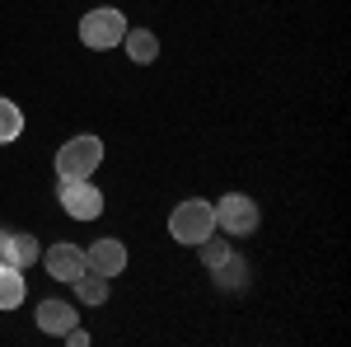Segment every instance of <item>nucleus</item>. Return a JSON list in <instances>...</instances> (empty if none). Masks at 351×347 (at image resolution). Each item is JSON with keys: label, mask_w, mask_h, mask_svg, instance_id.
Instances as JSON below:
<instances>
[{"label": "nucleus", "mask_w": 351, "mask_h": 347, "mask_svg": "<svg viewBox=\"0 0 351 347\" xmlns=\"http://www.w3.org/2000/svg\"><path fill=\"white\" fill-rule=\"evenodd\" d=\"M5 249H10V235L0 230V267H10V263H5Z\"/></svg>", "instance_id": "obj_17"}, {"label": "nucleus", "mask_w": 351, "mask_h": 347, "mask_svg": "<svg viewBox=\"0 0 351 347\" xmlns=\"http://www.w3.org/2000/svg\"><path fill=\"white\" fill-rule=\"evenodd\" d=\"M71 287H75V295H80L84 305H104V300H108V277H104V272H94V267H84Z\"/></svg>", "instance_id": "obj_12"}, {"label": "nucleus", "mask_w": 351, "mask_h": 347, "mask_svg": "<svg viewBox=\"0 0 351 347\" xmlns=\"http://www.w3.org/2000/svg\"><path fill=\"white\" fill-rule=\"evenodd\" d=\"M38 258H43V249H38V240H33V235H10V249H5V263H10V267L28 272Z\"/></svg>", "instance_id": "obj_11"}, {"label": "nucleus", "mask_w": 351, "mask_h": 347, "mask_svg": "<svg viewBox=\"0 0 351 347\" xmlns=\"http://www.w3.org/2000/svg\"><path fill=\"white\" fill-rule=\"evenodd\" d=\"M122 33H127V19H122V10H112V5H99V10H89V14L80 19V43L94 47V52L117 47Z\"/></svg>", "instance_id": "obj_3"}, {"label": "nucleus", "mask_w": 351, "mask_h": 347, "mask_svg": "<svg viewBox=\"0 0 351 347\" xmlns=\"http://www.w3.org/2000/svg\"><path fill=\"white\" fill-rule=\"evenodd\" d=\"M28 295V282L19 267H0V310H19Z\"/></svg>", "instance_id": "obj_10"}, {"label": "nucleus", "mask_w": 351, "mask_h": 347, "mask_svg": "<svg viewBox=\"0 0 351 347\" xmlns=\"http://www.w3.org/2000/svg\"><path fill=\"white\" fill-rule=\"evenodd\" d=\"M43 267L52 272L56 282H75L84 272V249H75V244H52V249L43 254Z\"/></svg>", "instance_id": "obj_6"}, {"label": "nucleus", "mask_w": 351, "mask_h": 347, "mask_svg": "<svg viewBox=\"0 0 351 347\" xmlns=\"http://www.w3.org/2000/svg\"><path fill=\"white\" fill-rule=\"evenodd\" d=\"M211 277H220V287H243V282H248V267H243L239 258L230 254V258H225V263H220Z\"/></svg>", "instance_id": "obj_15"}, {"label": "nucleus", "mask_w": 351, "mask_h": 347, "mask_svg": "<svg viewBox=\"0 0 351 347\" xmlns=\"http://www.w3.org/2000/svg\"><path fill=\"white\" fill-rule=\"evenodd\" d=\"M61 338H66V343H71V347H89V333H84L80 324H75V328H66Z\"/></svg>", "instance_id": "obj_16"}, {"label": "nucleus", "mask_w": 351, "mask_h": 347, "mask_svg": "<svg viewBox=\"0 0 351 347\" xmlns=\"http://www.w3.org/2000/svg\"><path fill=\"white\" fill-rule=\"evenodd\" d=\"M169 235L178 244H197L206 240V235H216V212H211V202L206 197H188V202H178L173 216H169Z\"/></svg>", "instance_id": "obj_1"}, {"label": "nucleus", "mask_w": 351, "mask_h": 347, "mask_svg": "<svg viewBox=\"0 0 351 347\" xmlns=\"http://www.w3.org/2000/svg\"><path fill=\"white\" fill-rule=\"evenodd\" d=\"M197 254H202V267H206V272H216V267L230 258V244L216 240V235H206V240L197 244Z\"/></svg>", "instance_id": "obj_14"}, {"label": "nucleus", "mask_w": 351, "mask_h": 347, "mask_svg": "<svg viewBox=\"0 0 351 347\" xmlns=\"http://www.w3.org/2000/svg\"><path fill=\"white\" fill-rule=\"evenodd\" d=\"M19 132H24V108L14 104V99H0V146L19 141Z\"/></svg>", "instance_id": "obj_13"}, {"label": "nucleus", "mask_w": 351, "mask_h": 347, "mask_svg": "<svg viewBox=\"0 0 351 347\" xmlns=\"http://www.w3.org/2000/svg\"><path fill=\"white\" fill-rule=\"evenodd\" d=\"M61 212L71 216V221H94V216L104 212V192L89 183V179H61Z\"/></svg>", "instance_id": "obj_5"}, {"label": "nucleus", "mask_w": 351, "mask_h": 347, "mask_svg": "<svg viewBox=\"0 0 351 347\" xmlns=\"http://www.w3.org/2000/svg\"><path fill=\"white\" fill-rule=\"evenodd\" d=\"M122 47H127V56H132L136 66H150L160 56V38L150 28H132V33H122Z\"/></svg>", "instance_id": "obj_9"}, {"label": "nucleus", "mask_w": 351, "mask_h": 347, "mask_svg": "<svg viewBox=\"0 0 351 347\" xmlns=\"http://www.w3.org/2000/svg\"><path fill=\"white\" fill-rule=\"evenodd\" d=\"M84 267H94V272H104V277H117V272L127 267L122 240H94L89 249H84Z\"/></svg>", "instance_id": "obj_7"}, {"label": "nucleus", "mask_w": 351, "mask_h": 347, "mask_svg": "<svg viewBox=\"0 0 351 347\" xmlns=\"http://www.w3.org/2000/svg\"><path fill=\"white\" fill-rule=\"evenodd\" d=\"M211 212H216V230H225V235H253L258 221H263L258 202H253L248 192H225Z\"/></svg>", "instance_id": "obj_4"}, {"label": "nucleus", "mask_w": 351, "mask_h": 347, "mask_svg": "<svg viewBox=\"0 0 351 347\" xmlns=\"http://www.w3.org/2000/svg\"><path fill=\"white\" fill-rule=\"evenodd\" d=\"M38 328L61 338L66 328H75V310H71L66 300H43V305H38Z\"/></svg>", "instance_id": "obj_8"}, {"label": "nucleus", "mask_w": 351, "mask_h": 347, "mask_svg": "<svg viewBox=\"0 0 351 347\" xmlns=\"http://www.w3.org/2000/svg\"><path fill=\"white\" fill-rule=\"evenodd\" d=\"M104 164V141L99 136H71L56 150V179H94Z\"/></svg>", "instance_id": "obj_2"}]
</instances>
